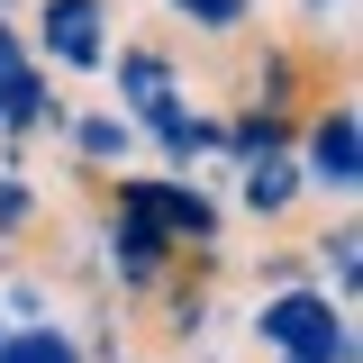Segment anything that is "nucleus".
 Instances as JSON below:
<instances>
[{
  "mask_svg": "<svg viewBox=\"0 0 363 363\" xmlns=\"http://www.w3.org/2000/svg\"><path fill=\"white\" fill-rule=\"evenodd\" d=\"M37 37L55 45V55H64V64H100V55H109V9H100V0H45V18H37Z\"/></svg>",
  "mask_w": 363,
  "mask_h": 363,
  "instance_id": "f03ea898",
  "label": "nucleus"
},
{
  "mask_svg": "<svg viewBox=\"0 0 363 363\" xmlns=\"http://www.w3.org/2000/svg\"><path fill=\"white\" fill-rule=\"evenodd\" d=\"M318 173H327V191H354V109H336L318 128Z\"/></svg>",
  "mask_w": 363,
  "mask_h": 363,
  "instance_id": "7ed1b4c3",
  "label": "nucleus"
},
{
  "mask_svg": "<svg viewBox=\"0 0 363 363\" xmlns=\"http://www.w3.org/2000/svg\"><path fill=\"white\" fill-rule=\"evenodd\" d=\"M264 336L281 345L291 363H345L354 354V336H345V318L327 309V300H309V291H291V300H272L264 309Z\"/></svg>",
  "mask_w": 363,
  "mask_h": 363,
  "instance_id": "f257e3e1",
  "label": "nucleus"
},
{
  "mask_svg": "<svg viewBox=\"0 0 363 363\" xmlns=\"http://www.w3.org/2000/svg\"><path fill=\"white\" fill-rule=\"evenodd\" d=\"M0 363H73V345H64L55 327H37V336H18V345H0Z\"/></svg>",
  "mask_w": 363,
  "mask_h": 363,
  "instance_id": "39448f33",
  "label": "nucleus"
},
{
  "mask_svg": "<svg viewBox=\"0 0 363 363\" xmlns=\"http://www.w3.org/2000/svg\"><path fill=\"white\" fill-rule=\"evenodd\" d=\"M0 109H9V118H37V109H45V91L28 82V55H18V37H0Z\"/></svg>",
  "mask_w": 363,
  "mask_h": 363,
  "instance_id": "20e7f679",
  "label": "nucleus"
}]
</instances>
